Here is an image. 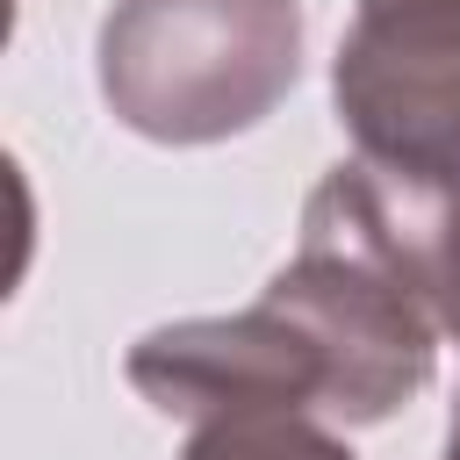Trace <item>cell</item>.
<instances>
[{"label": "cell", "instance_id": "6da1fadb", "mask_svg": "<svg viewBox=\"0 0 460 460\" xmlns=\"http://www.w3.org/2000/svg\"><path fill=\"white\" fill-rule=\"evenodd\" d=\"M302 79V0H115L101 101L151 144L259 129Z\"/></svg>", "mask_w": 460, "mask_h": 460}, {"label": "cell", "instance_id": "7a4b0ae2", "mask_svg": "<svg viewBox=\"0 0 460 460\" xmlns=\"http://www.w3.org/2000/svg\"><path fill=\"white\" fill-rule=\"evenodd\" d=\"M331 101L367 165L417 194L460 201V7H359L331 58Z\"/></svg>", "mask_w": 460, "mask_h": 460}, {"label": "cell", "instance_id": "3957f363", "mask_svg": "<svg viewBox=\"0 0 460 460\" xmlns=\"http://www.w3.org/2000/svg\"><path fill=\"white\" fill-rule=\"evenodd\" d=\"M122 374L158 417H180V424L259 417V410L331 417V395H338L323 338L273 288L237 316H187V323L144 331Z\"/></svg>", "mask_w": 460, "mask_h": 460}, {"label": "cell", "instance_id": "277c9868", "mask_svg": "<svg viewBox=\"0 0 460 460\" xmlns=\"http://www.w3.org/2000/svg\"><path fill=\"white\" fill-rule=\"evenodd\" d=\"M180 460H359L331 424L316 417H288V410H259V417H216L187 431Z\"/></svg>", "mask_w": 460, "mask_h": 460}, {"label": "cell", "instance_id": "5b68a950", "mask_svg": "<svg viewBox=\"0 0 460 460\" xmlns=\"http://www.w3.org/2000/svg\"><path fill=\"white\" fill-rule=\"evenodd\" d=\"M431 309H438V331L460 345V201H446V216H438V252H431Z\"/></svg>", "mask_w": 460, "mask_h": 460}, {"label": "cell", "instance_id": "8992f818", "mask_svg": "<svg viewBox=\"0 0 460 460\" xmlns=\"http://www.w3.org/2000/svg\"><path fill=\"white\" fill-rule=\"evenodd\" d=\"M438 460H460V410H453V431H446V453Z\"/></svg>", "mask_w": 460, "mask_h": 460}, {"label": "cell", "instance_id": "52a82bcc", "mask_svg": "<svg viewBox=\"0 0 460 460\" xmlns=\"http://www.w3.org/2000/svg\"><path fill=\"white\" fill-rule=\"evenodd\" d=\"M359 7H381V0H359ZM446 7H460V0H446Z\"/></svg>", "mask_w": 460, "mask_h": 460}]
</instances>
